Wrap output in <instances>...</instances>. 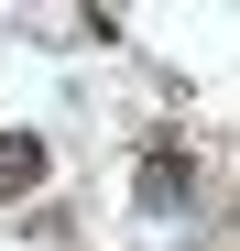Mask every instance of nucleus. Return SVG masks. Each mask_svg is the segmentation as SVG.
Segmentation results:
<instances>
[{
    "mask_svg": "<svg viewBox=\"0 0 240 251\" xmlns=\"http://www.w3.org/2000/svg\"><path fill=\"white\" fill-rule=\"evenodd\" d=\"M22 175H33V142H0V197H22Z\"/></svg>",
    "mask_w": 240,
    "mask_h": 251,
    "instance_id": "1",
    "label": "nucleus"
}]
</instances>
